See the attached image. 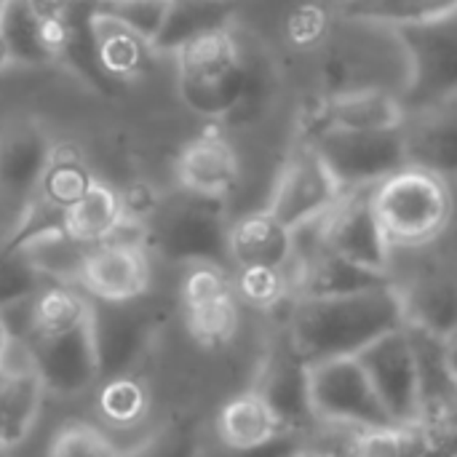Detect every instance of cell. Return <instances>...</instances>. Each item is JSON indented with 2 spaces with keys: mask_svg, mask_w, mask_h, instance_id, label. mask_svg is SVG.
I'll return each instance as SVG.
<instances>
[{
  "mask_svg": "<svg viewBox=\"0 0 457 457\" xmlns=\"http://www.w3.org/2000/svg\"><path fill=\"white\" fill-rule=\"evenodd\" d=\"M407 324L399 284L348 297H295L287 319L292 343L308 364L359 356Z\"/></svg>",
  "mask_w": 457,
  "mask_h": 457,
  "instance_id": "6da1fadb",
  "label": "cell"
},
{
  "mask_svg": "<svg viewBox=\"0 0 457 457\" xmlns=\"http://www.w3.org/2000/svg\"><path fill=\"white\" fill-rule=\"evenodd\" d=\"M372 206L391 246H426L445 233L453 217L447 179L418 166H404L375 185Z\"/></svg>",
  "mask_w": 457,
  "mask_h": 457,
  "instance_id": "7a4b0ae2",
  "label": "cell"
},
{
  "mask_svg": "<svg viewBox=\"0 0 457 457\" xmlns=\"http://www.w3.org/2000/svg\"><path fill=\"white\" fill-rule=\"evenodd\" d=\"M150 246L169 262L179 265H233L230 225L225 201L182 190L153 214Z\"/></svg>",
  "mask_w": 457,
  "mask_h": 457,
  "instance_id": "3957f363",
  "label": "cell"
},
{
  "mask_svg": "<svg viewBox=\"0 0 457 457\" xmlns=\"http://www.w3.org/2000/svg\"><path fill=\"white\" fill-rule=\"evenodd\" d=\"M174 56L182 102L204 118L228 120L238 107L246 83V54L236 32L225 29L206 35Z\"/></svg>",
  "mask_w": 457,
  "mask_h": 457,
  "instance_id": "277c9868",
  "label": "cell"
},
{
  "mask_svg": "<svg viewBox=\"0 0 457 457\" xmlns=\"http://www.w3.org/2000/svg\"><path fill=\"white\" fill-rule=\"evenodd\" d=\"M407 54V80L399 94L407 115L457 102V13L394 29Z\"/></svg>",
  "mask_w": 457,
  "mask_h": 457,
  "instance_id": "5b68a950",
  "label": "cell"
},
{
  "mask_svg": "<svg viewBox=\"0 0 457 457\" xmlns=\"http://www.w3.org/2000/svg\"><path fill=\"white\" fill-rule=\"evenodd\" d=\"M343 193L370 190L410 166L404 126L396 129H340L329 126L311 139Z\"/></svg>",
  "mask_w": 457,
  "mask_h": 457,
  "instance_id": "8992f818",
  "label": "cell"
},
{
  "mask_svg": "<svg viewBox=\"0 0 457 457\" xmlns=\"http://www.w3.org/2000/svg\"><path fill=\"white\" fill-rule=\"evenodd\" d=\"M311 410L316 420H340L361 428L394 426L356 356L311 364Z\"/></svg>",
  "mask_w": 457,
  "mask_h": 457,
  "instance_id": "52a82bcc",
  "label": "cell"
},
{
  "mask_svg": "<svg viewBox=\"0 0 457 457\" xmlns=\"http://www.w3.org/2000/svg\"><path fill=\"white\" fill-rule=\"evenodd\" d=\"M340 195L343 187L337 185L319 150L311 142L300 139L287 155L268 212L289 230H297L327 214L340 201Z\"/></svg>",
  "mask_w": 457,
  "mask_h": 457,
  "instance_id": "ba28073f",
  "label": "cell"
},
{
  "mask_svg": "<svg viewBox=\"0 0 457 457\" xmlns=\"http://www.w3.org/2000/svg\"><path fill=\"white\" fill-rule=\"evenodd\" d=\"M24 345L29 348L32 367L40 375L48 396L75 399L91 391L102 380L94 316L78 329L51 337H37Z\"/></svg>",
  "mask_w": 457,
  "mask_h": 457,
  "instance_id": "9c48e42d",
  "label": "cell"
},
{
  "mask_svg": "<svg viewBox=\"0 0 457 457\" xmlns=\"http://www.w3.org/2000/svg\"><path fill=\"white\" fill-rule=\"evenodd\" d=\"M370 375L375 394L380 396L394 426H418L423 420L415 353L407 337V324L386 337L375 340L356 356Z\"/></svg>",
  "mask_w": 457,
  "mask_h": 457,
  "instance_id": "30bf717a",
  "label": "cell"
},
{
  "mask_svg": "<svg viewBox=\"0 0 457 457\" xmlns=\"http://www.w3.org/2000/svg\"><path fill=\"white\" fill-rule=\"evenodd\" d=\"M319 225L327 249L372 270L391 273L394 246L386 238V230L372 206V187L343 193L340 201L319 217Z\"/></svg>",
  "mask_w": 457,
  "mask_h": 457,
  "instance_id": "8fae6325",
  "label": "cell"
},
{
  "mask_svg": "<svg viewBox=\"0 0 457 457\" xmlns=\"http://www.w3.org/2000/svg\"><path fill=\"white\" fill-rule=\"evenodd\" d=\"M254 391L268 402L287 431L305 434L313 426L316 418L311 410V364L292 343L289 329H281L268 345Z\"/></svg>",
  "mask_w": 457,
  "mask_h": 457,
  "instance_id": "7c38bea8",
  "label": "cell"
},
{
  "mask_svg": "<svg viewBox=\"0 0 457 457\" xmlns=\"http://www.w3.org/2000/svg\"><path fill=\"white\" fill-rule=\"evenodd\" d=\"M139 300H99L102 305H94V335L99 348L102 380L115 375H134V367L145 359L153 343L155 324L153 316L139 305Z\"/></svg>",
  "mask_w": 457,
  "mask_h": 457,
  "instance_id": "4fadbf2b",
  "label": "cell"
},
{
  "mask_svg": "<svg viewBox=\"0 0 457 457\" xmlns=\"http://www.w3.org/2000/svg\"><path fill=\"white\" fill-rule=\"evenodd\" d=\"M407 112L402 107L399 94L383 86L351 88L340 94H329L319 102V107H308V115L300 126V139L311 142L329 126L340 129H396L404 126Z\"/></svg>",
  "mask_w": 457,
  "mask_h": 457,
  "instance_id": "5bb4252c",
  "label": "cell"
},
{
  "mask_svg": "<svg viewBox=\"0 0 457 457\" xmlns=\"http://www.w3.org/2000/svg\"><path fill=\"white\" fill-rule=\"evenodd\" d=\"M287 276L295 297H348L396 284L391 273L359 265L327 246L305 260H292Z\"/></svg>",
  "mask_w": 457,
  "mask_h": 457,
  "instance_id": "9a60e30c",
  "label": "cell"
},
{
  "mask_svg": "<svg viewBox=\"0 0 457 457\" xmlns=\"http://www.w3.org/2000/svg\"><path fill=\"white\" fill-rule=\"evenodd\" d=\"M46 388L32 367L29 348L13 340L5 370L0 372V453L21 445L35 428Z\"/></svg>",
  "mask_w": 457,
  "mask_h": 457,
  "instance_id": "2e32d148",
  "label": "cell"
},
{
  "mask_svg": "<svg viewBox=\"0 0 457 457\" xmlns=\"http://www.w3.org/2000/svg\"><path fill=\"white\" fill-rule=\"evenodd\" d=\"M80 289L104 303H129L145 297L150 289L147 249L96 244L83 268Z\"/></svg>",
  "mask_w": 457,
  "mask_h": 457,
  "instance_id": "e0dca14e",
  "label": "cell"
},
{
  "mask_svg": "<svg viewBox=\"0 0 457 457\" xmlns=\"http://www.w3.org/2000/svg\"><path fill=\"white\" fill-rule=\"evenodd\" d=\"M238 177V155L222 134H201L179 153L177 179L187 193L225 201L236 190Z\"/></svg>",
  "mask_w": 457,
  "mask_h": 457,
  "instance_id": "ac0fdd59",
  "label": "cell"
},
{
  "mask_svg": "<svg viewBox=\"0 0 457 457\" xmlns=\"http://www.w3.org/2000/svg\"><path fill=\"white\" fill-rule=\"evenodd\" d=\"M54 150L48 134L35 123L5 129L0 134V193L5 198H27L37 193Z\"/></svg>",
  "mask_w": 457,
  "mask_h": 457,
  "instance_id": "d6986e66",
  "label": "cell"
},
{
  "mask_svg": "<svg viewBox=\"0 0 457 457\" xmlns=\"http://www.w3.org/2000/svg\"><path fill=\"white\" fill-rule=\"evenodd\" d=\"M5 249H19L27 260L51 281V284H72L80 287L83 268L88 254L94 252L91 244L70 236L64 225L54 228H35L32 222H21V230Z\"/></svg>",
  "mask_w": 457,
  "mask_h": 457,
  "instance_id": "ffe728a7",
  "label": "cell"
},
{
  "mask_svg": "<svg viewBox=\"0 0 457 457\" xmlns=\"http://www.w3.org/2000/svg\"><path fill=\"white\" fill-rule=\"evenodd\" d=\"M295 257V233L268 209L252 212L230 225V260L241 268L287 270Z\"/></svg>",
  "mask_w": 457,
  "mask_h": 457,
  "instance_id": "44dd1931",
  "label": "cell"
},
{
  "mask_svg": "<svg viewBox=\"0 0 457 457\" xmlns=\"http://www.w3.org/2000/svg\"><path fill=\"white\" fill-rule=\"evenodd\" d=\"M404 134L410 166L434 171L442 179L457 177V102L407 115Z\"/></svg>",
  "mask_w": 457,
  "mask_h": 457,
  "instance_id": "7402d4cb",
  "label": "cell"
},
{
  "mask_svg": "<svg viewBox=\"0 0 457 457\" xmlns=\"http://www.w3.org/2000/svg\"><path fill=\"white\" fill-rule=\"evenodd\" d=\"M233 19L236 0H171L153 51L177 54L206 35L233 29Z\"/></svg>",
  "mask_w": 457,
  "mask_h": 457,
  "instance_id": "603a6c76",
  "label": "cell"
},
{
  "mask_svg": "<svg viewBox=\"0 0 457 457\" xmlns=\"http://www.w3.org/2000/svg\"><path fill=\"white\" fill-rule=\"evenodd\" d=\"M287 431L268 402L252 388L233 396L217 415V439L228 450H249Z\"/></svg>",
  "mask_w": 457,
  "mask_h": 457,
  "instance_id": "cb8c5ba5",
  "label": "cell"
},
{
  "mask_svg": "<svg viewBox=\"0 0 457 457\" xmlns=\"http://www.w3.org/2000/svg\"><path fill=\"white\" fill-rule=\"evenodd\" d=\"M94 316V303L72 284H48L29 303V332L27 340L62 335L83 327Z\"/></svg>",
  "mask_w": 457,
  "mask_h": 457,
  "instance_id": "d4e9b609",
  "label": "cell"
},
{
  "mask_svg": "<svg viewBox=\"0 0 457 457\" xmlns=\"http://www.w3.org/2000/svg\"><path fill=\"white\" fill-rule=\"evenodd\" d=\"M407 337L418 367V388H420V407H423L420 423H428L436 415V410L447 402V396L455 391L457 380L447 367L445 337L415 324H407Z\"/></svg>",
  "mask_w": 457,
  "mask_h": 457,
  "instance_id": "484cf974",
  "label": "cell"
},
{
  "mask_svg": "<svg viewBox=\"0 0 457 457\" xmlns=\"http://www.w3.org/2000/svg\"><path fill=\"white\" fill-rule=\"evenodd\" d=\"M345 21L380 24V27H410L436 21L457 13V0H348L340 5Z\"/></svg>",
  "mask_w": 457,
  "mask_h": 457,
  "instance_id": "4316f807",
  "label": "cell"
},
{
  "mask_svg": "<svg viewBox=\"0 0 457 457\" xmlns=\"http://www.w3.org/2000/svg\"><path fill=\"white\" fill-rule=\"evenodd\" d=\"M402 295L407 324L423 327L439 337H447L457 329V281L431 276L402 287Z\"/></svg>",
  "mask_w": 457,
  "mask_h": 457,
  "instance_id": "83f0119b",
  "label": "cell"
},
{
  "mask_svg": "<svg viewBox=\"0 0 457 457\" xmlns=\"http://www.w3.org/2000/svg\"><path fill=\"white\" fill-rule=\"evenodd\" d=\"M0 32L16 64H54L48 24L32 11L29 0H8L0 16Z\"/></svg>",
  "mask_w": 457,
  "mask_h": 457,
  "instance_id": "f1b7e54d",
  "label": "cell"
},
{
  "mask_svg": "<svg viewBox=\"0 0 457 457\" xmlns=\"http://www.w3.org/2000/svg\"><path fill=\"white\" fill-rule=\"evenodd\" d=\"M91 32H94L96 48H99L102 67L112 80L131 78L145 70L147 54L153 51V46L147 40H142L139 35H134L115 19L102 16L96 11L91 16Z\"/></svg>",
  "mask_w": 457,
  "mask_h": 457,
  "instance_id": "f546056e",
  "label": "cell"
},
{
  "mask_svg": "<svg viewBox=\"0 0 457 457\" xmlns=\"http://www.w3.org/2000/svg\"><path fill=\"white\" fill-rule=\"evenodd\" d=\"M120 217H123L120 193L104 182H94V187L64 212V230L96 246L104 241V236L112 230V225Z\"/></svg>",
  "mask_w": 457,
  "mask_h": 457,
  "instance_id": "4dcf8cb0",
  "label": "cell"
},
{
  "mask_svg": "<svg viewBox=\"0 0 457 457\" xmlns=\"http://www.w3.org/2000/svg\"><path fill=\"white\" fill-rule=\"evenodd\" d=\"M99 418L112 428H134L147 420L150 412V391L137 375H115L104 378L96 396Z\"/></svg>",
  "mask_w": 457,
  "mask_h": 457,
  "instance_id": "1f68e13d",
  "label": "cell"
},
{
  "mask_svg": "<svg viewBox=\"0 0 457 457\" xmlns=\"http://www.w3.org/2000/svg\"><path fill=\"white\" fill-rule=\"evenodd\" d=\"M185 321H187V332L190 337L204 345V348H222L228 345L236 332H238V295L214 300V303H204L195 308H185Z\"/></svg>",
  "mask_w": 457,
  "mask_h": 457,
  "instance_id": "d6a6232c",
  "label": "cell"
},
{
  "mask_svg": "<svg viewBox=\"0 0 457 457\" xmlns=\"http://www.w3.org/2000/svg\"><path fill=\"white\" fill-rule=\"evenodd\" d=\"M94 177L86 169V163L78 155H59L54 150V158L43 174V182L37 187V195H43L48 204H54L56 209H70L75 201H80L91 187H94Z\"/></svg>",
  "mask_w": 457,
  "mask_h": 457,
  "instance_id": "836d02e7",
  "label": "cell"
},
{
  "mask_svg": "<svg viewBox=\"0 0 457 457\" xmlns=\"http://www.w3.org/2000/svg\"><path fill=\"white\" fill-rule=\"evenodd\" d=\"M246 54V83H244V94L238 107L230 112V118L225 123H252L257 118H262L273 102L276 94V75L270 62L260 54L244 46Z\"/></svg>",
  "mask_w": 457,
  "mask_h": 457,
  "instance_id": "e575fe53",
  "label": "cell"
},
{
  "mask_svg": "<svg viewBox=\"0 0 457 457\" xmlns=\"http://www.w3.org/2000/svg\"><path fill=\"white\" fill-rule=\"evenodd\" d=\"M51 281L27 260L19 249H3L0 254V313L32 300Z\"/></svg>",
  "mask_w": 457,
  "mask_h": 457,
  "instance_id": "d590c367",
  "label": "cell"
},
{
  "mask_svg": "<svg viewBox=\"0 0 457 457\" xmlns=\"http://www.w3.org/2000/svg\"><path fill=\"white\" fill-rule=\"evenodd\" d=\"M171 0H94V11L102 16L115 19L150 46L155 43L166 13H169Z\"/></svg>",
  "mask_w": 457,
  "mask_h": 457,
  "instance_id": "8d00e7d4",
  "label": "cell"
},
{
  "mask_svg": "<svg viewBox=\"0 0 457 457\" xmlns=\"http://www.w3.org/2000/svg\"><path fill=\"white\" fill-rule=\"evenodd\" d=\"M236 295L260 311H276L281 303L295 297L287 270L273 268H241L236 278Z\"/></svg>",
  "mask_w": 457,
  "mask_h": 457,
  "instance_id": "74e56055",
  "label": "cell"
},
{
  "mask_svg": "<svg viewBox=\"0 0 457 457\" xmlns=\"http://www.w3.org/2000/svg\"><path fill=\"white\" fill-rule=\"evenodd\" d=\"M48 457H123V453L102 428L72 420L54 434Z\"/></svg>",
  "mask_w": 457,
  "mask_h": 457,
  "instance_id": "f35d334b",
  "label": "cell"
},
{
  "mask_svg": "<svg viewBox=\"0 0 457 457\" xmlns=\"http://www.w3.org/2000/svg\"><path fill=\"white\" fill-rule=\"evenodd\" d=\"M236 295V281L228 268L220 265H190L182 281V308H195Z\"/></svg>",
  "mask_w": 457,
  "mask_h": 457,
  "instance_id": "ab89813d",
  "label": "cell"
},
{
  "mask_svg": "<svg viewBox=\"0 0 457 457\" xmlns=\"http://www.w3.org/2000/svg\"><path fill=\"white\" fill-rule=\"evenodd\" d=\"M364 428L340 420H313V426L303 434L308 450L332 457H356L361 445Z\"/></svg>",
  "mask_w": 457,
  "mask_h": 457,
  "instance_id": "60d3db41",
  "label": "cell"
},
{
  "mask_svg": "<svg viewBox=\"0 0 457 457\" xmlns=\"http://www.w3.org/2000/svg\"><path fill=\"white\" fill-rule=\"evenodd\" d=\"M289 37L295 40V46L311 48L316 43H321L329 32V21H327V11L321 5H300L292 19H289Z\"/></svg>",
  "mask_w": 457,
  "mask_h": 457,
  "instance_id": "b9f144b4",
  "label": "cell"
},
{
  "mask_svg": "<svg viewBox=\"0 0 457 457\" xmlns=\"http://www.w3.org/2000/svg\"><path fill=\"white\" fill-rule=\"evenodd\" d=\"M123 457H198L193 436L182 434V431H166L161 436H153L150 442H145L137 453Z\"/></svg>",
  "mask_w": 457,
  "mask_h": 457,
  "instance_id": "7bdbcfd3",
  "label": "cell"
},
{
  "mask_svg": "<svg viewBox=\"0 0 457 457\" xmlns=\"http://www.w3.org/2000/svg\"><path fill=\"white\" fill-rule=\"evenodd\" d=\"M303 445H305L303 434L281 431L273 439H268L265 445H257V447H249V450H228V447H222L220 457H297Z\"/></svg>",
  "mask_w": 457,
  "mask_h": 457,
  "instance_id": "ee69618b",
  "label": "cell"
},
{
  "mask_svg": "<svg viewBox=\"0 0 457 457\" xmlns=\"http://www.w3.org/2000/svg\"><path fill=\"white\" fill-rule=\"evenodd\" d=\"M120 206H123V214L150 222L153 214L158 212L161 201H158V195H155V190L150 185L137 182V185H131V187H126L120 193Z\"/></svg>",
  "mask_w": 457,
  "mask_h": 457,
  "instance_id": "f6af8a7d",
  "label": "cell"
},
{
  "mask_svg": "<svg viewBox=\"0 0 457 457\" xmlns=\"http://www.w3.org/2000/svg\"><path fill=\"white\" fill-rule=\"evenodd\" d=\"M75 3H78V0H29L32 11H35L43 21H62V19L72 11Z\"/></svg>",
  "mask_w": 457,
  "mask_h": 457,
  "instance_id": "bcb514c9",
  "label": "cell"
},
{
  "mask_svg": "<svg viewBox=\"0 0 457 457\" xmlns=\"http://www.w3.org/2000/svg\"><path fill=\"white\" fill-rule=\"evenodd\" d=\"M428 426H439V428H455L457 431V388L447 396V402L436 410V415L428 420Z\"/></svg>",
  "mask_w": 457,
  "mask_h": 457,
  "instance_id": "7dc6e473",
  "label": "cell"
},
{
  "mask_svg": "<svg viewBox=\"0 0 457 457\" xmlns=\"http://www.w3.org/2000/svg\"><path fill=\"white\" fill-rule=\"evenodd\" d=\"M11 348H13V337H11L8 327L3 324V319H0V372H3V370H5V364H8Z\"/></svg>",
  "mask_w": 457,
  "mask_h": 457,
  "instance_id": "c3c4849f",
  "label": "cell"
},
{
  "mask_svg": "<svg viewBox=\"0 0 457 457\" xmlns=\"http://www.w3.org/2000/svg\"><path fill=\"white\" fill-rule=\"evenodd\" d=\"M445 356H447V367H450L453 378L457 380V329L445 337Z\"/></svg>",
  "mask_w": 457,
  "mask_h": 457,
  "instance_id": "681fc988",
  "label": "cell"
},
{
  "mask_svg": "<svg viewBox=\"0 0 457 457\" xmlns=\"http://www.w3.org/2000/svg\"><path fill=\"white\" fill-rule=\"evenodd\" d=\"M13 59H11V51H8V43H5V37H3V32H0V72L11 64Z\"/></svg>",
  "mask_w": 457,
  "mask_h": 457,
  "instance_id": "f907efd6",
  "label": "cell"
},
{
  "mask_svg": "<svg viewBox=\"0 0 457 457\" xmlns=\"http://www.w3.org/2000/svg\"><path fill=\"white\" fill-rule=\"evenodd\" d=\"M297 457H332V455H324V453H316V450H308V447L303 445V450L297 453Z\"/></svg>",
  "mask_w": 457,
  "mask_h": 457,
  "instance_id": "816d5d0a",
  "label": "cell"
},
{
  "mask_svg": "<svg viewBox=\"0 0 457 457\" xmlns=\"http://www.w3.org/2000/svg\"><path fill=\"white\" fill-rule=\"evenodd\" d=\"M5 3H8V0H0V16H3V8H5Z\"/></svg>",
  "mask_w": 457,
  "mask_h": 457,
  "instance_id": "f5cc1de1",
  "label": "cell"
},
{
  "mask_svg": "<svg viewBox=\"0 0 457 457\" xmlns=\"http://www.w3.org/2000/svg\"><path fill=\"white\" fill-rule=\"evenodd\" d=\"M337 3H340V5H343V3H348V0H337Z\"/></svg>",
  "mask_w": 457,
  "mask_h": 457,
  "instance_id": "db71d44e",
  "label": "cell"
},
{
  "mask_svg": "<svg viewBox=\"0 0 457 457\" xmlns=\"http://www.w3.org/2000/svg\"><path fill=\"white\" fill-rule=\"evenodd\" d=\"M0 457H3V453H0Z\"/></svg>",
  "mask_w": 457,
  "mask_h": 457,
  "instance_id": "11a10c76",
  "label": "cell"
}]
</instances>
